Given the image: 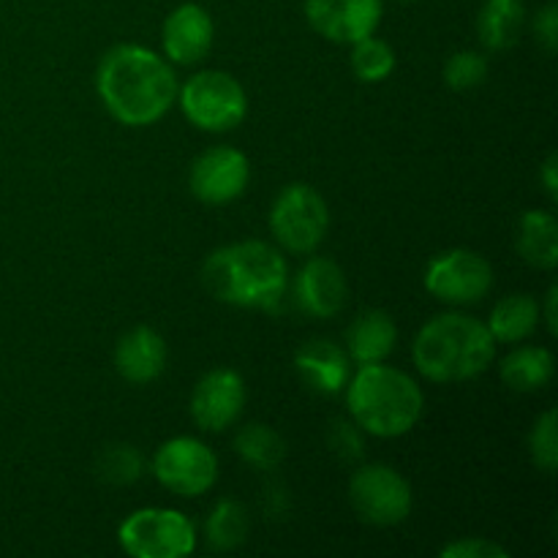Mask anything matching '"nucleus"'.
I'll list each match as a JSON object with an SVG mask.
<instances>
[{
    "label": "nucleus",
    "mask_w": 558,
    "mask_h": 558,
    "mask_svg": "<svg viewBox=\"0 0 558 558\" xmlns=\"http://www.w3.org/2000/svg\"><path fill=\"white\" fill-rule=\"evenodd\" d=\"M349 354L327 338L303 343L294 354V371L308 390L319 396H338L349 381Z\"/></svg>",
    "instance_id": "17"
},
{
    "label": "nucleus",
    "mask_w": 558,
    "mask_h": 558,
    "mask_svg": "<svg viewBox=\"0 0 558 558\" xmlns=\"http://www.w3.org/2000/svg\"><path fill=\"white\" fill-rule=\"evenodd\" d=\"M343 390L354 425L376 439L407 436L423 417V390L407 371L392 365H360Z\"/></svg>",
    "instance_id": "4"
},
{
    "label": "nucleus",
    "mask_w": 558,
    "mask_h": 558,
    "mask_svg": "<svg viewBox=\"0 0 558 558\" xmlns=\"http://www.w3.org/2000/svg\"><path fill=\"white\" fill-rule=\"evenodd\" d=\"M523 25H526L523 0H485L477 14V36L490 52L515 47L521 41Z\"/></svg>",
    "instance_id": "19"
},
{
    "label": "nucleus",
    "mask_w": 558,
    "mask_h": 558,
    "mask_svg": "<svg viewBox=\"0 0 558 558\" xmlns=\"http://www.w3.org/2000/svg\"><path fill=\"white\" fill-rule=\"evenodd\" d=\"M441 558H510V550L501 548L499 543L485 537H466L458 543L445 545L439 550Z\"/></svg>",
    "instance_id": "29"
},
{
    "label": "nucleus",
    "mask_w": 558,
    "mask_h": 558,
    "mask_svg": "<svg viewBox=\"0 0 558 558\" xmlns=\"http://www.w3.org/2000/svg\"><path fill=\"white\" fill-rule=\"evenodd\" d=\"M213 36L216 25L210 11L199 3H180L163 22V54L178 65H196L213 49Z\"/></svg>",
    "instance_id": "14"
},
{
    "label": "nucleus",
    "mask_w": 558,
    "mask_h": 558,
    "mask_svg": "<svg viewBox=\"0 0 558 558\" xmlns=\"http://www.w3.org/2000/svg\"><path fill=\"white\" fill-rule=\"evenodd\" d=\"M98 469H101V477L107 480V483L129 485V483H134V480H140L142 456H140V450L131 445L107 447V450L101 452Z\"/></svg>",
    "instance_id": "28"
},
{
    "label": "nucleus",
    "mask_w": 558,
    "mask_h": 558,
    "mask_svg": "<svg viewBox=\"0 0 558 558\" xmlns=\"http://www.w3.org/2000/svg\"><path fill=\"white\" fill-rule=\"evenodd\" d=\"M202 281L221 303L272 311L281 305L289 289V267L276 245L265 240H240L207 256Z\"/></svg>",
    "instance_id": "2"
},
{
    "label": "nucleus",
    "mask_w": 558,
    "mask_h": 558,
    "mask_svg": "<svg viewBox=\"0 0 558 558\" xmlns=\"http://www.w3.org/2000/svg\"><path fill=\"white\" fill-rule=\"evenodd\" d=\"M414 365L436 385L477 379L496 357V338L488 325L469 314H439L414 338Z\"/></svg>",
    "instance_id": "3"
},
{
    "label": "nucleus",
    "mask_w": 558,
    "mask_h": 558,
    "mask_svg": "<svg viewBox=\"0 0 558 558\" xmlns=\"http://www.w3.org/2000/svg\"><path fill=\"white\" fill-rule=\"evenodd\" d=\"M543 311L532 294H507L490 311V319L485 322L496 343H521L537 330Z\"/></svg>",
    "instance_id": "20"
},
{
    "label": "nucleus",
    "mask_w": 558,
    "mask_h": 558,
    "mask_svg": "<svg viewBox=\"0 0 558 558\" xmlns=\"http://www.w3.org/2000/svg\"><path fill=\"white\" fill-rule=\"evenodd\" d=\"M292 292L303 314L314 319H332L347 303V276L332 259L314 256L300 267Z\"/></svg>",
    "instance_id": "15"
},
{
    "label": "nucleus",
    "mask_w": 558,
    "mask_h": 558,
    "mask_svg": "<svg viewBox=\"0 0 558 558\" xmlns=\"http://www.w3.org/2000/svg\"><path fill=\"white\" fill-rule=\"evenodd\" d=\"M349 501L360 521L371 526H398L412 515V485L385 463L360 466L349 480Z\"/></svg>",
    "instance_id": "8"
},
{
    "label": "nucleus",
    "mask_w": 558,
    "mask_h": 558,
    "mask_svg": "<svg viewBox=\"0 0 558 558\" xmlns=\"http://www.w3.org/2000/svg\"><path fill=\"white\" fill-rule=\"evenodd\" d=\"M352 71L360 82H385L396 71V52L387 41L376 36H365L352 44Z\"/></svg>",
    "instance_id": "25"
},
{
    "label": "nucleus",
    "mask_w": 558,
    "mask_h": 558,
    "mask_svg": "<svg viewBox=\"0 0 558 558\" xmlns=\"http://www.w3.org/2000/svg\"><path fill=\"white\" fill-rule=\"evenodd\" d=\"M178 87L169 60L140 44L112 47L96 71L98 98L129 129L158 123L178 101Z\"/></svg>",
    "instance_id": "1"
},
{
    "label": "nucleus",
    "mask_w": 558,
    "mask_h": 558,
    "mask_svg": "<svg viewBox=\"0 0 558 558\" xmlns=\"http://www.w3.org/2000/svg\"><path fill=\"white\" fill-rule=\"evenodd\" d=\"M153 474L174 496L196 499L218 480V458L205 441L194 436H174L153 456Z\"/></svg>",
    "instance_id": "9"
},
{
    "label": "nucleus",
    "mask_w": 558,
    "mask_h": 558,
    "mask_svg": "<svg viewBox=\"0 0 558 558\" xmlns=\"http://www.w3.org/2000/svg\"><path fill=\"white\" fill-rule=\"evenodd\" d=\"M251 180V161L232 145H218L196 156L189 172V189L205 205H229L245 194Z\"/></svg>",
    "instance_id": "11"
},
{
    "label": "nucleus",
    "mask_w": 558,
    "mask_h": 558,
    "mask_svg": "<svg viewBox=\"0 0 558 558\" xmlns=\"http://www.w3.org/2000/svg\"><path fill=\"white\" fill-rule=\"evenodd\" d=\"M398 341V327L385 311H365L349 325L347 354L357 365L385 363Z\"/></svg>",
    "instance_id": "18"
},
{
    "label": "nucleus",
    "mask_w": 558,
    "mask_h": 558,
    "mask_svg": "<svg viewBox=\"0 0 558 558\" xmlns=\"http://www.w3.org/2000/svg\"><path fill=\"white\" fill-rule=\"evenodd\" d=\"M490 287H494V267L477 251H445L430 259L425 270V289L447 305L480 303L490 292Z\"/></svg>",
    "instance_id": "10"
},
{
    "label": "nucleus",
    "mask_w": 558,
    "mask_h": 558,
    "mask_svg": "<svg viewBox=\"0 0 558 558\" xmlns=\"http://www.w3.org/2000/svg\"><path fill=\"white\" fill-rule=\"evenodd\" d=\"M120 548L134 558H180L196 550V529L180 510L145 507L120 523Z\"/></svg>",
    "instance_id": "7"
},
{
    "label": "nucleus",
    "mask_w": 558,
    "mask_h": 558,
    "mask_svg": "<svg viewBox=\"0 0 558 558\" xmlns=\"http://www.w3.org/2000/svg\"><path fill=\"white\" fill-rule=\"evenodd\" d=\"M191 420L207 434H221L245 409V381L232 368H213L191 392Z\"/></svg>",
    "instance_id": "13"
},
{
    "label": "nucleus",
    "mask_w": 558,
    "mask_h": 558,
    "mask_svg": "<svg viewBox=\"0 0 558 558\" xmlns=\"http://www.w3.org/2000/svg\"><path fill=\"white\" fill-rule=\"evenodd\" d=\"M234 450L248 466L259 469V472H272L287 458V441L270 425L251 423L234 436Z\"/></svg>",
    "instance_id": "23"
},
{
    "label": "nucleus",
    "mask_w": 558,
    "mask_h": 558,
    "mask_svg": "<svg viewBox=\"0 0 558 558\" xmlns=\"http://www.w3.org/2000/svg\"><path fill=\"white\" fill-rule=\"evenodd\" d=\"M441 76H445V85L452 87V90H474V87L488 80V58L474 52V49H458L445 60Z\"/></svg>",
    "instance_id": "26"
},
{
    "label": "nucleus",
    "mask_w": 558,
    "mask_h": 558,
    "mask_svg": "<svg viewBox=\"0 0 558 558\" xmlns=\"http://www.w3.org/2000/svg\"><path fill=\"white\" fill-rule=\"evenodd\" d=\"M556 294H558V289L556 287H550L548 289V294H545V322H548V330H550V336H556Z\"/></svg>",
    "instance_id": "32"
},
{
    "label": "nucleus",
    "mask_w": 558,
    "mask_h": 558,
    "mask_svg": "<svg viewBox=\"0 0 558 558\" xmlns=\"http://www.w3.org/2000/svg\"><path fill=\"white\" fill-rule=\"evenodd\" d=\"M248 510L234 499H221L213 507L210 518L205 523L207 548L227 554V550L240 548L248 537Z\"/></svg>",
    "instance_id": "24"
},
{
    "label": "nucleus",
    "mask_w": 558,
    "mask_h": 558,
    "mask_svg": "<svg viewBox=\"0 0 558 558\" xmlns=\"http://www.w3.org/2000/svg\"><path fill=\"white\" fill-rule=\"evenodd\" d=\"M167 368V341L147 325L131 327L114 343V371L129 385H150Z\"/></svg>",
    "instance_id": "16"
},
{
    "label": "nucleus",
    "mask_w": 558,
    "mask_h": 558,
    "mask_svg": "<svg viewBox=\"0 0 558 558\" xmlns=\"http://www.w3.org/2000/svg\"><path fill=\"white\" fill-rule=\"evenodd\" d=\"M501 381L515 392H537L550 385L556 374V357L545 347H518L499 368Z\"/></svg>",
    "instance_id": "21"
},
{
    "label": "nucleus",
    "mask_w": 558,
    "mask_h": 558,
    "mask_svg": "<svg viewBox=\"0 0 558 558\" xmlns=\"http://www.w3.org/2000/svg\"><path fill=\"white\" fill-rule=\"evenodd\" d=\"M556 169H558V156H556V153H550V156L543 161V167H539V174H543L545 191H548L550 199H556V194H558V191H556L558 189Z\"/></svg>",
    "instance_id": "31"
},
{
    "label": "nucleus",
    "mask_w": 558,
    "mask_h": 558,
    "mask_svg": "<svg viewBox=\"0 0 558 558\" xmlns=\"http://www.w3.org/2000/svg\"><path fill=\"white\" fill-rule=\"evenodd\" d=\"M529 456L532 463L545 474H554L558 466V430H556V409H548L543 417H537L532 434H529Z\"/></svg>",
    "instance_id": "27"
},
{
    "label": "nucleus",
    "mask_w": 558,
    "mask_h": 558,
    "mask_svg": "<svg viewBox=\"0 0 558 558\" xmlns=\"http://www.w3.org/2000/svg\"><path fill=\"white\" fill-rule=\"evenodd\" d=\"M178 101L189 123L210 134L238 129L248 112L243 85L232 74L216 69L189 76V82L178 87Z\"/></svg>",
    "instance_id": "5"
},
{
    "label": "nucleus",
    "mask_w": 558,
    "mask_h": 558,
    "mask_svg": "<svg viewBox=\"0 0 558 558\" xmlns=\"http://www.w3.org/2000/svg\"><path fill=\"white\" fill-rule=\"evenodd\" d=\"M330 227L327 202L314 185L289 183L270 207V232L289 254H314Z\"/></svg>",
    "instance_id": "6"
},
{
    "label": "nucleus",
    "mask_w": 558,
    "mask_h": 558,
    "mask_svg": "<svg viewBox=\"0 0 558 558\" xmlns=\"http://www.w3.org/2000/svg\"><path fill=\"white\" fill-rule=\"evenodd\" d=\"M518 251L523 259L539 270H554L558 265V223L550 213H523L518 227Z\"/></svg>",
    "instance_id": "22"
},
{
    "label": "nucleus",
    "mask_w": 558,
    "mask_h": 558,
    "mask_svg": "<svg viewBox=\"0 0 558 558\" xmlns=\"http://www.w3.org/2000/svg\"><path fill=\"white\" fill-rule=\"evenodd\" d=\"M534 36L543 44L548 52H556L558 49V9L556 3H548L539 9L537 20H534Z\"/></svg>",
    "instance_id": "30"
},
{
    "label": "nucleus",
    "mask_w": 558,
    "mask_h": 558,
    "mask_svg": "<svg viewBox=\"0 0 558 558\" xmlns=\"http://www.w3.org/2000/svg\"><path fill=\"white\" fill-rule=\"evenodd\" d=\"M305 20L332 44H349L374 36L385 14V0H305Z\"/></svg>",
    "instance_id": "12"
}]
</instances>
